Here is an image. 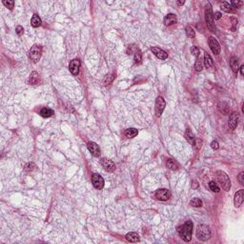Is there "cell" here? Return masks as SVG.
I'll return each instance as SVG.
<instances>
[{"label": "cell", "instance_id": "f35d334b", "mask_svg": "<svg viewBox=\"0 0 244 244\" xmlns=\"http://www.w3.org/2000/svg\"><path fill=\"white\" fill-rule=\"evenodd\" d=\"M238 182H239V184L240 185H244V172H241V173H239V175H238Z\"/></svg>", "mask_w": 244, "mask_h": 244}, {"label": "cell", "instance_id": "484cf974", "mask_svg": "<svg viewBox=\"0 0 244 244\" xmlns=\"http://www.w3.org/2000/svg\"><path fill=\"white\" fill-rule=\"evenodd\" d=\"M185 137L187 139V141H188L189 143H193L194 142V140H195V134H193V132L190 130V129H187L186 130V133H185Z\"/></svg>", "mask_w": 244, "mask_h": 244}, {"label": "cell", "instance_id": "5bb4252c", "mask_svg": "<svg viewBox=\"0 0 244 244\" xmlns=\"http://www.w3.org/2000/svg\"><path fill=\"white\" fill-rule=\"evenodd\" d=\"M88 150L90 151V153L93 154V157H99L100 156V149H99V146L93 141H90L88 143Z\"/></svg>", "mask_w": 244, "mask_h": 244}, {"label": "cell", "instance_id": "52a82bcc", "mask_svg": "<svg viewBox=\"0 0 244 244\" xmlns=\"http://www.w3.org/2000/svg\"><path fill=\"white\" fill-rule=\"evenodd\" d=\"M92 182H93V187L97 190H101L103 187H104V179H103V177L100 175H98V173H93L92 176Z\"/></svg>", "mask_w": 244, "mask_h": 244}, {"label": "cell", "instance_id": "44dd1931", "mask_svg": "<svg viewBox=\"0 0 244 244\" xmlns=\"http://www.w3.org/2000/svg\"><path fill=\"white\" fill-rule=\"evenodd\" d=\"M38 78H39L38 73H37L36 72H32L31 73L29 79H28V83H29L30 85H35V84L38 82Z\"/></svg>", "mask_w": 244, "mask_h": 244}, {"label": "cell", "instance_id": "74e56055", "mask_svg": "<svg viewBox=\"0 0 244 244\" xmlns=\"http://www.w3.org/2000/svg\"><path fill=\"white\" fill-rule=\"evenodd\" d=\"M231 20H232V22H233V26H232V28H231V30H232V32H234V31L237 30V18H234V17H232V18H231Z\"/></svg>", "mask_w": 244, "mask_h": 244}, {"label": "cell", "instance_id": "ba28073f", "mask_svg": "<svg viewBox=\"0 0 244 244\" xmlns=\"http://www.w3.org/2000/svg\"><path fill=\"white\" fill-rule=\"evenodd\" d=\"M208 43H209L210 49L214 53V54H215V55L219 54V53H220V45L218 43V41L215 39L214 36H210L209 37Z\"/></svg>", "mask_w": 244, "mask_h": 244}, {"label": "cell", "instance_id": "ffe728a7", "mask_svg": "<svg viewBox=\"0 0 244 244\" xmlns=\"http://www.w3.org/2000/svg\"><path fill=\"white\" fill-rule=\"evenodd\" d=\"M137 134H138L137 130V129H134V128H129V129L126 130V131H125V133H124L125 137H128V138H133V137H137Z\"/></svg>", "mask_w": 244, "mask_h": 244}, {"label": "cell", "instance_id": "2e32d148", "mask_svg": "<svg viewBox=\"0 0 244 244\" xmlns=\"http://www.w3.org/2000/svg\"><path fill=\"white\" fill-rule=\"evenodd\" d=\"M177 21L176 19V15H173V13H169L165 17H164V24L166 26H171L176 24Z\"/></svg>", "mask_w": 244, "mask_h": 244}, {"label": "cell", "instance_id": "d6a6232c", "mask_svg": "<svg viewBox=\"0 0 244 244\" xmlns=\"http://www.w3.org/2000/svg\"><path fill=\"white\" fill-rule=\"evenodd\" d=\"M186 35L188 37H190V38H194V37L195 36V31L192 29L191 27H187L186 28Z\"/></svg>", "mask_w": 244, "mask_h": 244}, {"label": "cell", "instance_id": "b9f144b4", "mask_svg": "<svg viewBox=\"0 0 244 244\" xmlns=\"http://www.w3.org/2000/svg\"><path fill=\"white\" fill-rule=\"evenodd\" d=\"M211 147H212L214 150H218L219 148V145L218 143V141H215V140H214V141L211 143Z\"/></svg>", "mask_w": 244, "mask_h": 244}, {"label": "cell", "instance_id": "836d02e7", "mask_svg": "<svg viewBox=\"0 0 244 244\" xmlns=\"http://www.w3.org/2000/svg\"><path fill=\"white\" fill-rule=\"evenodd\" d=\"M3 4L5 5L7 8H9V10H12L13 9V6H15V1H12V0H8V1H6V0H4L3 1Z\"/></svg>", "mask_w": 244, "mask_h": 244}, {"label": "cell", "instance_id": "9a60e30c", "mask_svg": "<svg viewBox=\"0 0 244 244\" xmlns=\"http://www.w3.org/2000/svg\"><path fill=\"white\" fill-rule=\"evenodd\" d=\"M151 51H153V54L157 56L158 59L161 60H165L168 57V54L166 53L165 51H163L160 48H157V47H152Z\"/></svg>", "mask_w": 244, "mask_h": 244}, {"label": "cell", "instance_id": "f546056e", "mask_svg": "<svg viewBox=\"0 0 244 244\" xmlns=\"http://www.w3.org/2000/svg\"><path fill=\"white\" fill-rule=\"evenodd\" d=\"M209 188L211 191L215 192V193H218L219 192V187L217 185V183L215 181H210L209 182Z\"/></svg>", "mask_w": 244, "mask_h": 244}, {"label": "cell", "instance_id": "83f0119b", "mask_svg": "<svg viewBox=\"0 0 244 244\" xmlns=\"http://www.w3.org/2000/svg\"><path fill=\"white\" fill-rule=\"evenodd\" d=\"M134 61H135V63L137 64H139L140 62H141V60H142V54H141V51H140V50L138 48H137V50L134 51Z\"/></svg>", "mask_w": 244, "mask_h": 244}, {"label": "cell", "instance_id": "d4e9b609", "mask_svg": "<svg viewBox=\"0 0 244 244\" xmlns=\"http://www.w3.org/2000/svg\"><path fill=\"white\" fill-rule=\"evenodd\" d=\"M115 78V73H109V74H107V76L104 77V79H103V85H109V84H111L112 82V80Z\"/></svg>", "mask_w": 244, "mask_h": 244}, {"label": "cell", "instance_id": "d6986e66", "mask_svg": "<svg viewBox=\"0 0 244 244\" xmlns=\"http://www.w3.org/2000/svg\"><path fill=\"white\" fill-rule=\"evenodd\" d=\"M220 8H221V10L225 12H234V9L232 7L231 4H230L229 2H226V1H224L220 4Z\"/></svg>", "mask_w": 244, "mask_h": 244}, {"label": "cell", "instance_id": "30bf717a", "mask_svg": "<svg viewBox=\"0 0 244 244\" xmlns=\"http://www.w3.org/2000/svg\"><path fill=\"white\" fill-rule=\"evenodd\" d=\"M238 120H239V115L237 114V112H233L231 115L229 116V120H228V125L229 128L231 130H234L237 127L238 124Z\"/></svg>", "mask_w": 244, "mask_h": 244}, {"label": "cell", "instance_id": "ee69618b", "mask_svg": "<svg viewBox=\"0 0 244 244\" xmlns=\"http://www.w3.org/2000/svg\"><path fill=\"white\" fill-rule=\"evenodd\" d=\"M177 3H178V4H179V5H183V4H184V3H185V1H178Z\"/></svg>", "mask_w": 244, "mask_h": 244}, {"label": "cell", "instance_id": "e575fe53", "mask_svg": "<svg viewBox=\"0 0 244 244\" xmlns=\"http://www.w3.org/2000/svg\"><path fill=\"white\" fill-rule=\"evenodd\" d=\"M232 5V7L234 8V9H237V8H239L240 6H242L243 5V2L242 1H238V0H233V1L230 3Z\"/></svg>", "mask_w": 244, "mask_h": 244}, {"label": "cell", "instance_id": "7c38bea8", "mask_svg": "<svg viewBox=\"0 0 244 244\" xmlns=\"http://www.w3.org/2000/svg\"><path fill=\"white\" fill-rule=\"evenodd\" d=\"M243 199H244V190L241 189L234 194V207H237V208L240 207L241 204L243 203Z\"/></svg>", "mask_w": 244, "mask_h": 244}, {"label": "cell", "instance_id": "4dcf8cb0", "mask_svg": "<svg viewBox=\"0 0 244 244\" xmlns=\"http://www.w3.org/2000/svg\"><path fill=\"white\" fill-rule=\"evenodd\" d=\"M203 68V65H202V61H201V59H198L195 61V70L196 72H200L201 70H202Z\"/></svg>", "mask_w": 244, "mask_h": 244}, {"label": "cell", "instance_id": "6da1fadb", "mask_svg": "<svg viewBox=\"0 0 244 244\" xmlns=\"http://www.w3.org/2000/svg\"><path fill=\"white\" fill-rule=\"evenodd\" d=\"M177 231L183 240L186 242L190 241L192 238V233H193V222L191 220H188L182 226L178 227Z\"/></svg>", "mask_w": 244, "mask_h": 244}, {"label": "cell", "instance_id": "9c48e42d", "mask_svg": "<svg viewBox=\"0 0 244 244\" xmlns=\"http://www.w3.org/2000/svg\"><path fill=\"white\" fill-rule=\"evenodd\" d=\"M166 102L164 100V98L162 96H158L156 100V114L157 116H160L162 115V112L165 109Z\"/></svg>", "mask_w": 244, "mask_h": 244}, {"label": "cell", "instance_id": "1f68e13d", "mask_svg": "<svg viewBox=\"0 0 244 244\" xmlns=\"http://www.w3.org/2000/svg\"><path fill=\"white\" fill-rule=\"evenodd\" d=\"M192 144H193V146H194L195 149L198 150V149L201 148V145H202V140H201V139H198V138H195L194 142L192 143Z\"/></svg>", "mask_w": 244, "mask_h": 244}, {"label": "cell", "instance_id": "ab89813d", "mask_svg": "<svg viewBox=\"0 0 244 244\" xmlns=\"http://www.w3.org/2000/svg\"><path fill=\"white\" fill-rule=\"evenodd\" d=\"M35 165L34 163H29V164H27L26 165L25 170L26 171H32V170H35Z\"/></svg>", "mask_w": 244, "mask_h": 244}, {"label": "cell", "instance_id": "cb8c5ba5", "mask_svg": "<svg viewBox=\"0 0 244 244\" xmlns=\"http://www.w3.org/2000/svg\"><path fill=\"white\" fill-rule=\"evenodd\" d=\"M204 65H205V67L208 69L213 66V59L208 53L204 54Z\"/></svg>", "mask_w": 244, "mask_h": 244}, {"label": "cell", "instance_id": "7bdbcfd3", "mask_svg": "<svg viewBox=\"0 0 244 244\" xmlns=\"http://www.w3.org/2000/svg\"><path fill=\"white\" fill-rule=\"evenodd\" d=\"M239 70H240V73H241V74L243 76V74H244V66H243V65H242L240 68H239Z\"/></svg>", "mask_w": 244, "mask_h": 244}, {"label": "cell", "instance_id": "3957f363", "mask_svg": "<svg viewBox=\"0 0 244 244\" xmlns=\"http://www.w3.org/2000/svg\"><path fill=\"white\" fill-rule=\"evenodd\" d=\"M196 237L201 241H206L211 237V230L209 226L204 224H201L198 227L196 230Z\"/></svg>", "mask_w": 244, "mask_h": 244}, {"label": "cell", "instance_id": "8d00e7d4", "mask_svg": "<svg viewBox=\"0 0 244 244\" xmlns=\"http://www.w3.org/2000/svg\"><path fill=\"white\" fill-rule=\"evenodd\" d=\"M15 32H16L17 35L21 36L23 34H24V29H23V27L22 26H17L16 29H15Z\"/></svg>", "mask_w": 244, "mask_h": 244}, {"label": "cell", "instance_id": "4fadbf2b", "mask_svg": "<svg viewBox=\"0 0 244 244\" xmlns=\"http://www.w3.org/2000/svg\"><path fill=\"white\" fill-rule=\"evenodd\" d=\"M100 163L102 167L105 169L107 172H114L115 169V163L112 162L110 159H107V158H101L100 160Z\"/></svg>", "mask_w": 244, "mask_h": 244}, {"label": "cell", "instance_id": "d590c367", "mask_svg": "<svg viewBox=\"0 0 244 244\" xmlns=\"http://www.w3.org/2000/svg\"><path fill=\"white\" fill-rule=\"evenodd\" d=\"M191 51H192V54H193L195 56H196V57H198V56H199V49L198 48V47L193 46L191 48Z\"/></svg>", "mask_w": 244, "mask_h": 244}, {"label": "cell", "instance_id": "8992f818", "mask_svg": "<svg viewBox=\"0 0 244 244\" xmlns=\"http://www.w3.org/2000/svg\"><path fill=\"white\" fill-rule=\"evenodd\" d=\"M171 196H172V194H171L170 190H168V189H158L156 192V198L158 200L166 201L168 199H170Z\"/></svg>", "mask_w": 244, "mask_h": 244}, {"label": "cell", "instance_id": "7a4b0ae2", "mask_svg": "<svg viewBox=\"0 0 244 244\" xmlns=\"http://www.w3.org/2000/svg\"><path fill=\"white\" fill-rule=\"evenodd\" d=\"M215 176H217V179L220 183L222 188L226 192L230 191V189H231V180H230L227 173H224L223 171H218L215 172Z\"/></svg>", "mask_w": 244, "mask_h": 244}, {"label": "cell", "instance_id": "e0dca14e", "mask_svg": "<svg viewBox=\"0 0 244 244\" xmlns=\"http://www.w3.org/2000/svg\"><path fill=\"white\" fill-rule=\"evenodd\" d=\"M230 66H231V69L233 70L234 73H237L238 70H239V66H238V61H237V58L236 56H233L230 59Z\"/></svg>", "mask_w": 244, "mask_h": 244}, {"label": "cell", "instance_id": "4316f807", "mask_svg": "<svg viewBox=\"0 0 244 244\" xmlns=\"http://www.w3.org/2000/svg\"><path fill=\"white\" fill-rule=\"evenodd\" d=\"M166 166L171 170H177L178 169V164L173 159H168L166 162Z\"/></svg>", "mask_w": 244, "mask_h": 244}, {"label": "cell", "instance_id": "ac0fdd59", "mask_svg": "<svg viewBox=\"0 0 244 244\" xmlns=\"http://www.w3.org/2000/svg\"><path fill=\"white\" fill-rule=\"evenodd\" d=\"M126 239H127L129 242H137L139 241V236L137 233L131 232L126 234Z\"/></svg>", "mask_w": 244, "mask_h": 244}, {"label": "cell", "instance_id": "60d3db41", "mask_svg": "<svg viewBox=\"0 0 244 244\" xmlns=\"http://www.w3.org/2000/svg\"><path fill=\"white\" fill-rule=\"evenodd\" d=\"M221 12H215L214 15H213V17H214V19H215V20H218V19H220V18H221Z\"/></svg>", "mask_w": 244, "mask_h": 244}, {"label": "cell", "instance_id": "603a6c76", "mask_svg": "<svg viewBox=\"0 0 244 244\" xmlns=\"http://www.w3.org/2000/svg\"><path fill=\"white\" fill-rule=\"evenodd\" d=\"M41 18L37 15H32V20H31V25L34 27V28H37V27H39L41 25Z\"/></svg>", "mask_w": 244, "mask_h": 244}, {"label": "cell", "instance_id": "8fae6325", "mask_svg": "<svg viewBox=\"0 0 244 244\" xmlns=\"http://www.w3.org/2000/svg\"><path fill=\"white\" fill-rule=\"evenodd\" d=\"M80 65L81 63L80 61H79V59H73L69 65L70 72H71L73 76H77L79 73V69H80Z\"/></svg>", "mask_w": 244, "mask_h": 244}, {"label": "cell", "instance_id": "277c9868", "mask_svg": "<svg viewBox=\"0 0 244 244\" xmlns=\"http://www.w3.org/2000/svg\"><path fill=\"white\" fill-rule=\"evenodd\" d=\"M205 19L207 23V27L210 30V32H215V26L214 23V17H213V12H212V6L208 3L205 9Z\"/></svg>", "mask_w": 244, "mask_h": 244}, {"label": "cell", "instance_id": "f1b7e54d", "mask_svg": "<svg viewBox=\"0 0 244 244\" xmlns=\"http://www.w3.org/2000/svg\"><path fill=\"white\" fill-rule=\"evenodd\" d=\"M202 200L198 198H194L190 201V205L193 206V207H201L202 206Z\"/></svg>", "mask_w": 244, "mask_h": 244}, {"label": "cell", "instance_id": "5b68a950", "mask_svg": "<svg viewBox=\"0 0 244 244\" xmlns=\"http://www.w3.org/2000/svg\"><path fill=\"white\" fill-rule=\"evenodd\" d=\"M42 54V47L40 45H34L29 51V56L32 62H38Z\"/></svg>", "mask_w": 244, "mask_h": 244}, {"label": "cell", "instance_id": "7402d4cb", "mask_svg": "<svg viewBox=\"0 0 244 244\" xmlns=\"http://www.w3.org/2000/svg\"><path fill=\"white\" fill-rule=\"evenodd\" d=\"M39 114L41 116H43V117H51V115H54V111L50 109V108H42V109L40 110L39 112Z\"/></svg>", "mask_w": 244, "mask_h": 244}]
</instances>
